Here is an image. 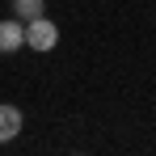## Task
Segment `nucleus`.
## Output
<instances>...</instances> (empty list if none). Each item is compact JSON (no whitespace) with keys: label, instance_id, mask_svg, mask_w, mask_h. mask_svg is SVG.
<instances>
[{"label":"nucleus","instance_id":"nucleus-1","mask_svg":"<svg viewBox=\"0 0 156 156\" xmlns=\"http://www.w3.org/2000/svg\"><path fill=\"white\" fill-rule=\"evenodd\" d=\"M55 42H59V26H55L47 13L34 17V21H26V47H30V51L47 55V51H55Z\"/></svg>","mask_w":156,"mask_h":156},{"label":"nucleus","instance_id":"nucleus-2","mask_svg":"<svg viewBox=\"0 0 156 156\" xmlns=\"http://www.w3.org/2000/svg\"><path fill=\"white\" fill-rule=\"evenodd\" d=\"M26 47V21L21 17H9V21H0V55H13Z\"/></svg>","mask_w":156,"mask_h":156},{"label":"nucleus","instance_id":"nucleus-3","mask_svg":"<svg viewBox=\"0 0 156 156\" xmlns=\"http://www.w3.org/2000/svg\"><path fill=\"white\" fill-rule=\"evenodd\" d=\"M21 131V110L17 105H0V144H9Z\"/></svg>","mask_w":156,"mask_h":156},{"label":"nucleus","instance_id":"nucleus-4","mask_svg":"<svg viewBox=\"0 0 156 156\" xmlns=\"http://www.w3.org/2000/svg\"><path fill=\"white\" fill-rule=\"evenodd\" d=\"M47 9H42V0H13V17H21V21H34V17H42Z\"/></svg>","mask_w":156,"mask_h":156}]
</instances>
